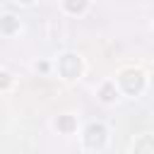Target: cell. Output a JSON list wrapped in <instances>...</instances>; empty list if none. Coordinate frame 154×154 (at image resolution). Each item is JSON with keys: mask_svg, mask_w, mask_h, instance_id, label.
<instances>
[{"mask_svg": "<svg viewBox=\"0 0 154 154\" xmlns=\"http://www.w3.org/2000/svg\"><path fill=\"white\" fill-rule=\"evenodd\" d=\"M22 2H31V0H22Z\"/></svg>", "mask_w": 154, "mask_h": 154, "instance_id": "10", "label": "cell"}, {"mask_svg": "<svg viewBox=\"0 0 154 154\" xmlns=\"http://www.w3.org/2000/svg\"><path fill=\"white\" fill-rule=\"evenodd\" d=\"M135 154H154V137L144 135L135 142Z\"/></svg>", "mask_w": 154, "mask_h": 154, "instance_id": "4", "label": "cell"}, {"mask_svg": "<svg viewBox=\"0 0 154 154\" xmlns=\"http://www.w3.org/2000/svg\"><path fill=\"white\" fill-rule=\"evenodd\" d=\"M84 142L87 147H101L106 142V128L101 123H91L87 128V135H84Z\"/></svg>", "mask_w": 154, "mask_h": 154, "instance_id": "3", "label": "cell"}, {"mask_svg": "<svg viewBox=\"0 0 154 154\" xmlns=\"http://www.w3.org/2000/svg\"><path fill=\"white\" fill-rule=\"evenodd\" d=\"M120 84L125 87L128 94H137V91H142V87H144V77H142L140 70H125V72L120 75Z\"/></svg>", "mask_w": 154, "mask_h": 154, "instance_id": "1", "label": "cell"}, {"mask_svg": "<svg viewBox=\"0 0 154 154\" xmlns=\"http://www.w3.org/2000/svg\"><path fill=\"white\" fill-rule=\"evenodd\" d=\"M7 84H10V75L0 72V87H7Z\"/></svg>", "mask_w": 154, "mask_h": 154, "instance_id": "9", "label": "cell"}, {"mask_svg": "<svg viewBox=\"0 0 154 154\" xmlns=\"http://www.w3.org/2000/svg\"><path fill=\"white\" fill-rule=\"evenodd\" d=\"M79 70H82V63H79V58H77V55L67 53V55H63V58H60V72H63V77L75 79V77L79 75Z\"/></svg>", "mask_w": 154, "mask_h": 154, "instance_id": "2", "label": "cell"}, {"mask_svg": "<svg viewBox=\"0 0 154 154\" xmlns=\"http://www.w3.org/2000/svg\"><path fill=\"white\" fill-rule=\"evenodd\" d=\"M17 26H19V19H17V17H12V14H7V17H2V19H0V29H2L5 34H12Z\"/></svg>", "mask_w": 154, "mask_h": 154, "instance_id": "5", "label": "cell"}, {"mask_svg": "<svg viewBox=\"0 0 154 154\" xmlns=\"http://www.w3.org/2000/svg\"><path fill=\"white\" fill-rule=\"evenodd\" d=\"M101 99L103 101H113L116 99V87L113 84H103L101 87Z\"/></svg>", "mask_w": 154, "mask_h": 154, "instance_id": "8", "label": "cell"}, {"mask_svg": "<svg viewBox=\"0 0 154 154\" xmlns=\"http://www.w3.org/2000/svg\"><path fill=\"white\" fill-rule=\"evenodd\" d=\"M58 130L72 132V130H75V118H72V116H60V118H58Z\"/></svg>", "mask_w": 154, "mask_h": 154, "instance_id": "6", "label": "cell"}, {"mask_svg": "<svg viewBox=\"0 0 154 154\" xmlns=\"http://www.w3.org/2000/svg\"><path fill=\"white\" fill-rule=\"evenodd\" d=\"M65 7L70 12H82L87 7V0H65Z\"/></svg>", "mask_w": 154, "mask_h": 154, "instance_id": "7", "label": "cell"}]
</instances>
